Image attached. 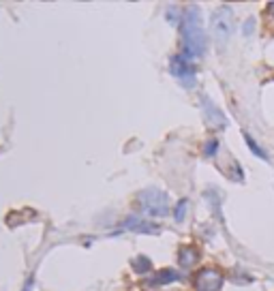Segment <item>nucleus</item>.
I'll return each mask as SVG.
<instances>
[{"label":"nucleus","instance_id":"obj_1","mask_svg":"<svg viewBox=\"0 0 274 291\" xmlns=\"http://www.w3.org/2000/svg\"><path fill=\"white\" fill-rule=\"evenodd\" d=\"M182 41H184V56L195 58L206 52V30L202 24L200 9L191 7L182 17Z\"/></svg>","mask_w":274,"mask_h":291},{"label":"nucleus","instance_id":"obj_2","mask_svg":"<svg viewBox=\"0 0 274 291\" xmlns=\"http://www.w3.org/2000/svg\"><path fill=\"white\" fill-rule=\"evenodd\" d=\"M139 206L150 216H167L169 199L159 188H146V191L139 193Z\"/></svg>","mask_w":274,"mask_h":291},{"label":"nucleus","instance_id":"obj_3","mask_svg":"<svg viewBox=\"0 0 274 291\" xmlns=\"http://www.w3.org/2000/svg\"><path fill=\"white\" fill-rule=\"evenodd\" d=\"M232 30H234V13H232V9H218L216 13L212 15V32H214V37L216 41H221L225 43L229 37H232Z\"/></svg>","mask_w":274,"mask_h":291},{"label":"nucleus","instance_id":"obj_4","mask_svg":"<svg viewBox=\"0 0 274 291\" xmlns=\"http://www.w3.org/2000/svg\"><path fill=\"white\" fill-rule=\"evenodd\" d=\"M169 69H171V73L176 75L184 86H189V88H191V86L195 84V66L189 62V56H184V54L173 56V58H171V64H169Z\"/></svg>","mask_w":274,"mask_h":291},{"label":"nucleus","instance_id":"obj_5","mask_svg":"<svg viewBox=\"0 0 274 291\" xmlns=\"http://www.w3.org/2000/svg\"><path fill=\"white\" fill-rule=\"evenodd\" d=\"M223 274L216 268H204L195 276V287L200 291H218L223 287Z\"/></svg>","mask_w":274,"mask_h":291},{"label":"nucleus","instance_id":"obj_6","mask_svg":"<svg viewBox=\"0 0 274 291\" xmlns=\"http://www.w3.org/2000/svg\"><path fill=\"white\" fill-rule=\"evenodd\" d=\"M204 103V109H206V118H208V125L210 127H214V129H223L225 127V116L221 114V109L218 107H214L210 101L208 99H204L202 101Z\"/></svg>","mask_w":274,"mask_h":291},{"label":"nucleus","instance_id":"obj_7","mask_svg":"<svg viewBox=\"0 0 274 291\" xmlns=\"http://www.w3.org/2000/svg\"><path fill=\"white\" fill-rule=\"evenodd\" d=\"M124 227L133 229V231H137V233H159V231H161L159 225H155V223H148V221H141V219H137V216L129 219V221L124 223Z\"/></svg>","mask_w":274,"mask_h":291},{"label":"nucleus","instance_id":"obj_8","mask_svg":"<svg viewBox=\"0 0 274 291\" xmlns=\"http://www.w3.org/2000/svg\"><path fill=\"white\" fill-rule=\"evenodd\" d=\"M173 281H178V272L176 270H171V268H165V270H161L157 272L155 276L148 281L150 287H161V285H169Z\"/></svg>","mask_w":274,"mask_h":291},{"label":"nucleus","instance_id":"obj_9","mask_svg":"<svg viewBox=\"0 0 274 291\" xmlns=\"http://www.w3.org/2000/svg\"><path fill=\"white\" fill-rule=\"evenodd\" d=\"M197 259H200V253H197L193 246H184V249H180V255H178V261L182 268H191L197 263Z\"/></svg>","mask_w":274,"mask_h":291},{"label":"nucleus","instance_id":"obj_10","mask_svg":"<svg viewBox=\"0 0 274 291\" xmlns=\"http://www.w3.org/2000/svg\"><path fill=\"white\" fill-rule=\"evenodd\" d=\"M244 141L248 143V148H251V152H253L255 156H259V159H261V161H268V154H266L264 150H261V148H259V146L255 143V139H253V137H251V135H248V133H244Z\"/></svg>","mask_w":274,"mask_h":291},{"label":"nucleus","instance_id":"obj_11","mask_svg":"<svg viewBox=\"0 0 274 291\" xmlns=\"http://www.w3.org/2000/svg\"><path fill=\"white\" fill-rule=\"evenodd\" d=\"M133 265H135V272H139V274H144V272H148L150 270V259H146V257H137V259L133 261Z\"/></svg>","mask_w":274,"mask_h":291},{"label":"nucleus","instance_id":"obj_12","mask_svg":"<svg viewBox=\"0 0 274 291\" xmlns=\"http://www.w3.org/2000/svg\"><path fill=\"white\" fill-rule=\"evenodd\" d=\"M186 208H189V201L182 199L180 204L176 206V221H182V219H184V212H186Z\"/></svg>","mask_w":274,"mask_h":291},{"label":"nucleus","instance_id":"obj_13","mask_svg":"<svg viewBox=\"0 0 274 291\" xmlns=\"http://www.w3.org/2000/svg\"><path fill=\"white\" fill-rule=\"evenodd\" d=\"M216 148H218V141H208V143H206V154H208V156L216 154Z\"/></svg>","mask_w":274,"mask_h":291},{"label":"nucleus","instance_id":"obj_14","mask_svg":"<svg viewBox=\"0 0 274 291\" xmlns=\"http://www.w3.org/2000/svg\"><path fill=\"white\" fill-rule=\"evenodd\" d=\"M253 26H255V19L246 21V24H244V35H251V32H253Z\"/></svg>","mask_w":274,"mask_h":291},{"label":"nucleus","instance_id":"obj_15","mask_svg":"<svg viewBox=\"0 0 274 291\" xmlns=\"http://www.w3.org/2000/svg\"><path fill=\"white\" fill-rule=\"evenodd\" d=\"M270 11H272V13H274V3H272V5H270Z\"/></svg>","mask_w":274,"mask_h":291}]
</instances>
